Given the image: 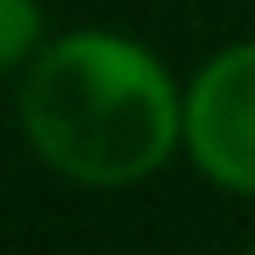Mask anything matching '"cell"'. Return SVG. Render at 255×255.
I'll list each match as a JSON object with an SVG mask.
<instances>
[{"label": "cell", "mask_w": 255, "mask_h": 255, "mask_svg": "<svg viewBox=\"0 0 255 255\" xmlns=\"http://www.w3.org/2000/svg\"><path fill=\"white\" fill-rule=\"evenodd\" d=\"M250 255H255V250H250Z\"/></svg>", "instance_id": "cell-4"}, {"label": "cell", "mask_w": 255, "mask_h": 255, "mask_svg": "<svg viewBox=\"0 0 255 255\" xmlns=\"http://www.w3.org/2000/svg\"><path fill=\"white\" fill-rule=\"evenodd\" d=\"M183 139L205 178L255 194V45L217 56L183 106Z\"/></svg>", "instance_id": "cell-2"}, {"label": "cell", "mask_w": 255, "mask_h": 255, "mask_svg": "<svg viewBox=\"0 0 255 255\" xmlns=\"http://www.w3.org/2000/svg\"><path fill=\"white\" fill-rule=\"evenodd\" d=\"M22 128L56 172L117 189L172 155L183 106L166 67L117 33H67L22 83Z\"/></svg>", "instance_id": "cell-1"}, {"label": "cell", "mask_w": 255, "mask_h": 255, "mask_svg": "<svg viewBox=\"0 0 255 255\" xmlns=\"http://www.w3.org/2000/svg\"><path fill=\"white\" fill-rule=\"evenodd\" d=\"M39 0H0V72H11L33 45H39Z\"/></svg>", "instance_id": "cell-3"}]
</instances>
